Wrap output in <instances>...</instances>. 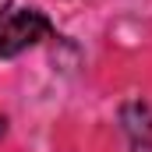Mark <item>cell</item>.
Segmentation results:
<instances>
[{
    "label": "cell",
    "instance_id": "obj_2",
    "mask_svg": "<svg viewBox=\"0 0 152 152\" xmlns=\"http://www.w3.org/2000/svg\"><path fill=\"white\" fill-rule=\"evenodd\" d=\"M120 120H124V131L131 138L134 152H152V110L145 103H127L120 110Z\"/></svg>",
    "mask_w": 152,
    "mask_h": 152
},
{
    "label": "cell",
    "instance_id": "obj_4",
    "mask_svg": "<svg viewBox=\"0 0 152 152\" xmlns=\"http://www.w3.org/2000/svg\"><path fill=\"white\" fill-rule=\"evenodd\" d=\"M0 134H4V120H0Z\"/></svg>",
    "mask_w": 152,
    "mask_h": 152
},
{
    "label": "cell",
    "instance_id": "obj_3",
    "mask_svg": "<svg viewBox=\"0 0 152 152\" xmlns=\"http://www.w3.org/2000/svg\"><path fill=\"white\" fill-rule=\"evenodd\" d=\"M7 7H11V0H0V18L7 14Z\"/></svg>",
    "mask_w": 152,
    "mask_h": 152
},
{
    "label": "cell",
    "instance_id": "obj_1",
    "mask_svg": "<svg viewBox=\"0 0 152 152\" xmlns=\"http://www.w3.org/2000/svg\"><path fill=\"white\" fill-rule=\"evenodd\" d=\"M53 32L50 18L36 11V7H25V11H11L0 18V57L11 60L18 53H25L28 46H36Z\"/></svg>",
    "mask_w": 152,
    "mask_h": 152
}]
</instances>
